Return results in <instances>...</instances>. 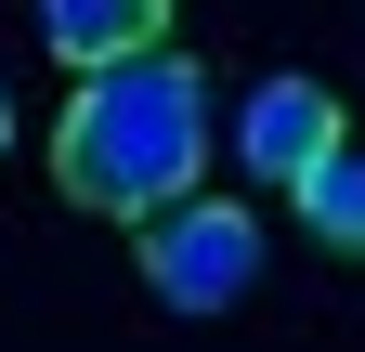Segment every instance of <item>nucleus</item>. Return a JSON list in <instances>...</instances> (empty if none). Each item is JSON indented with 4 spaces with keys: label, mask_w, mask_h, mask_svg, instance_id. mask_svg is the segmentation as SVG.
Masks as SVG:
<instances>
[{
    "label": "nucleus",
    "mask_w": 365,
    "mask_h": 352,
    "mask_svg": "<svg viewBox=\"0 0 365 352\" xmlns=\"http://www.w3.org/2000/svg\"><path fill=\"white\" fill-rule=\"evenodd\" d=\"M53 183H66V209L144 235L157 209H182V196L209 183V78L182 66V53H144V66L78 78V105L53 118Z\"/></svg>",
    "instance_id": "f257e3e1"
},
{
    "label": "nucleus",
    "mask_w": 365,
    "mask_h": 352,
    "mask_svg": "<svg viewBox=\"0 0 365 352\" xmlns=\"http://www.w3.org/2000/svg\"><path fill=\"white\" fill-rule=\"evenodd\" d=\"M144 287L170 300V314H235V300L261 287V222L235 196H182L144 222Z\"/></svg>",
    "instance_id": "f03ea898"
},
{
    "label": "nucleus",
    "mask_w": 365,
    "mask_h": 352,
    "mask_svg": "<svg viewBox=\"0 0 365 352\" xmlns=\"http://www.w3.org/2000/svg\"><path fill=\"white\" fill-rule=\"evenodd\" d=\"M339 144H352V130H339V92H327V78H261V92H248V118H235L248 183H287V196H300Z\"/></svg>",
    "instance_id": "7ed1b4c3"
},
{
    "label": "nucleus",
    "mask_w": 365,
    "mask_h": 352,
    "mask_svg": "<svg viewBox=\"0 0 365 352\" xmlns=\"http://www.w3.org/2000/svg\"><path fill=\"white\" fill-rule=\"evenodd\" d=\"M39 39H53V66L105 78V66L170 53V0H39Z\"/></svg>",
    "instance_id": "20e7f679"
},
{
    "label": "nucleus",
    "mask_w": 365,
    "mask_h": 352,
    "mask_svg": "<svg viewBox=\"0 0 365 352\" xmlns=\"http://www.w3.org/2000/svg\"><path fill=\"white\" fill-rule=\"evenodd\" d=\"M300 222H313V248H352V261H365V157H352V144L300 183Z\"/></svg>",
    "instance_id": "39448f33"
},
{
    "label": "nucleus",
    "mask_w": 365,
    "mask_h": 352,
    "mask_svg": "<svg viewBox=\"0 0 365 352\" xmlns=\"http://www.w3.org/2000/svg\"><path fill=\"white\" fill-rule=\"evenodd\" d=\"M0 157H14V78H0Z\"/></svg>",
    "instance_id": "423d86ee"
}]
</instances>
